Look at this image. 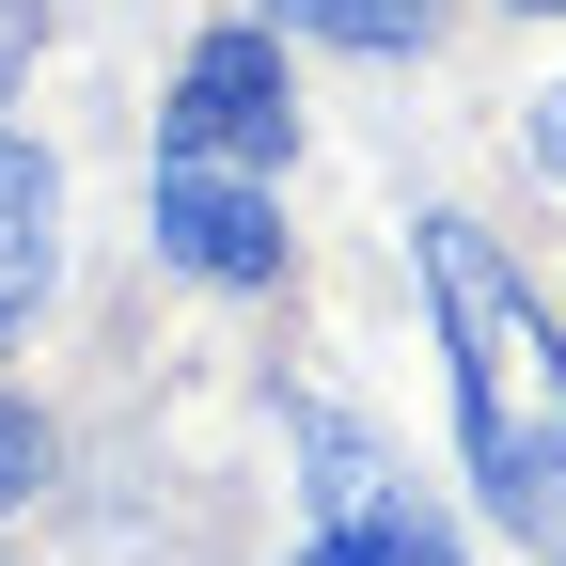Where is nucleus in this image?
Returning <instances> with one entry per match:
<instances>
[{"instance_id": "nucleus-5", "label": "nucleus", "mask_w": 566, "mask_h": 566, "mask_svg": "<svg viewBox=\"0 0 566 566\" xmlns=\"http://www.w3.org/2000/svg\"><path fill=\"white\" fill-rule=\"evenodd\" d=\"M300 566H457V535L424 520V504H394V488H378V504H331V535H315Z\"/></svg>"}, {"instance_id": "nucleus-2", "label": "nucleus", "mask_w": 566, "mask_h": 566, "mask_svg": "<svg viewBox=\"0 0 566 566\" xmlns=\"http://www.w3.org/2000/svg\"><path fill=\"white\" fill-rule=\"evenodd\" d=\"M300 142V95H283V48L268 32H205L174 63V111H158V158H221V174H268Z\"/></svg>"}, {"instance_id": "nucleus-1", "label": "nucleus", "mask_w": 566, "mask_h": 566, "mask_svg": "<svg viewBox=\"0 0 566 566\" xmlns=\"http://www.w3.org/2000/svg\"><path fill=\"white\" fill-rule=\"evenodd\" d=\"M424 300H441L472 488H488L520 535H566V331L535 315V283L504 268L488 221H424Z\"/></svg>"}, {"instance_id": "nucleus-6", "label": "nucleus", "mask_w": 566, "mask_h": 566, "mask_svg": "<svg viewBox=\"0 0 566 566\" xmlns=\"http://www.w3.org/2000/svg\"><path fill=\"white\" fill-rule=\"evenodd\" d=\"M283 32H331V48H424L441 32V0H268Z\"/></svg>"}, {"instance_id": "nucleus-3", "label": "nucleus", "mask_w": 566, "mask_h": 566, "mask_svg": "<svg viewBox=\"0 0 566 566\" xmlns=\"http://www.w3.org/2000/svg\"><path fill=\"white\" fill-rule=\"evenodd\" d=\"M158 252L205 283H283V205L221 158H158Z\"/></svg>"}, {"instance_id": "nucleus-4", "label": "nucleus", "mask_w": 566, "mask_h": 566, "mask_svg": "<svg viewBox=\"0 0 566 566\" xmlns=\"http://www.w3.org/2000/svg\"><path fill=\"white\" fill-rule=\"evenodd\" d=\"M48 237H63V189H48V158H32V142H0V331L48 300Z\"/></svg>"}, {"instance_id": "nucleus-8", "label": "nucleus", "mask_w": 566, "mask_h": 566, "mask_svg": "<svg viewBox=\"0 0 566 566\" xmlns=\"http://www.w3.org/2000/svg\"><path fill=\"white\" fill-rule=\"evenodd\" d=\"M520 17H566V0H520Z\"/></svg>"}, {"instance_id": "nucleus-7", "label": "nucleus", "mask_w": 566, "mask_h": 566, "mask_svg": "<svg viewBox=\"0 0 566 566\" xmlns=\"http://www.w3.org/2000/svg\"><path fill=\"white\" fill-rule=\"evenodd\" d=\"M17 63H32V0H0V95H17Z\"/></svg>"}]
</instances>
